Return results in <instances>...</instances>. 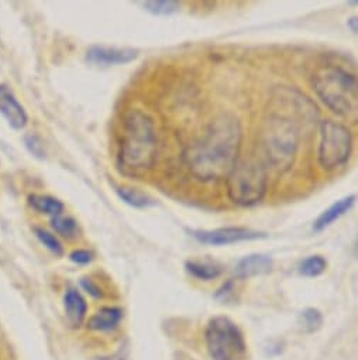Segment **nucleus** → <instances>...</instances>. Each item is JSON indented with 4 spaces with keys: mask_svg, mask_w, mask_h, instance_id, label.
I'll list each match as a JSON object with an SVG mask.
<instances>
[{
    "mask_svg": "<svg viewBox=\"0 0 358 360\" xmlns=\"http://www.w3.org/2000/svg\"><path fill=\"white\" fill-rule=\"evenodd\" d=\"M241 139L243 130L236 117L218 119L206 136L187 150L185 161L191 172L202 181L227 178L237 165Z\"/></svg>",
    "mask_w": 358,
    "mask_h": 360,
    "instance_id": "f257e3e1",
    "label": "nucleus"
},
{
    "mask_svg": "<svg viewBox=\"0 0 358 360\" xmlns=\"http://www.w3.org/2000/svg\"><path fill=\"white\" fill-rule=\"evenodd\" d=\"M157 157V133L152 119L141 110H130L124 117L120 144V164L131 172L150 169Z\"/></svg>",
    "mask_w": 358,
    "mask_h": 360,
    "instance_id": "f03ea898",
    "label": "nucleus"
},
{
    "mask_svg": "<svg viewBox=\"0 0 358 360\" xmlns=\"http://www.w3.org/2000/svg\"><path fill=\"white\" fill-rule=\"evenodd\" d=\"M320 101L336 115L358 119V78L348 71L326 65L320 67L312 79Z\"/></svg>",
    "mask_w": 358,
    "mask_h": 360,
    "instance_id": "7ed1b4c3",
    "label": "nucleus"
},
{
    "mask_svg": "<svg viewBox=\"0 0 358 360\" xmlns=\"http://www.w3.org/2000/svg\"><path fill=\"white\" fill-rule=\"evenodd\" d=\"M298 144V126L288 119L270 115L261 130V146L267 162L279 172L288 171L293 165Z\"/></svg>",
    "mask_w": 358,
    "mask_h": 360,
    "instance_id": "20e7f679",
    "label": "nucleus"
},
{
    "mask_svg": "<svg viewBox=\"0 0 358 360\" xmlns=\"http://www.w3.org/2000/svg\"><path fill=\"white\" fill-rule=\"evenodd\" d=\"M268 186L265 168L254 161L237 162L227 176V194L232 202L240 207H253L258 204Z\"/></svg>",
    "mask_w": 358,
    "mask_h": 360,
    "instance_id": "39448f33",
    "label": "nucleus"
},
{
    "mask_svg": "<svg viewBox=\"0 0 358 360\" xmlns=\"http://www.w3.org/2000/svg\"><path fill=\"white\" fill-rule=\"evenodd\" d=\"M206 346L213 360H246L247 343L240 328L227 316H215L206 328Z\"/></svg>",
    "mask_w": 358,
    "mask_h": 360,
    "instance_id": "423d86ee",
    "label": "nucleus"
},
{
    "mask_svg": "<svg viewBox=\"0 0 358 360\" xmlns=\"http://www.w3.org/2000/svg\"><path fill=\"white\" fill-rule=\"evenodd\" d=\"M352 137L350 130L337 122L326 120L320 124V143L317 158L324 169L343 167L351 154Z\"/></svg>",
    "mask_w": 358,
    "mask_h": 360,
    "instance_id": "0eeeda50",
    "label": "nucleus"
},
{
    "mask_svg": "<svg viewBox=\"0 0 358 360\" xmlns=\"http://www.w3.org/2000/svg\"><path fill=\"white\" fill-rule=\"evenodd\" d=\"M192 236L204 245L227 246V245H234L240 242L264 239L267 235L264 232H258L248 228L229 226V228H219L213 231H192Z\"/></svg>",
    "mask_w": 358,
    "mask_h": 360,
    "instance_id": "6e6552de",
    "label": "nucleus"
},
{
    "mask_svg": "<svg viewBox=\"0 0 358 360\" xmlns=\"http://www.w3.org/2000/svg\"><path fill=\"white\" fill-rule=\"evenodd\" d=\"M0 115L8 120L15 130L25 129L29 122L25 108L6 85H0Z\"/></svg>",
    "mask_w": 358,
    "mask_h": 360,
    "instance_id": "1a4fd4ad",
    "label": "nucleus"
},
{
    "mask_svg": "<svg viewBox=\"0 0 358 360\" xmlns=\"http://www.w3.org/2000/svg\"><path fill=\"white\" fill-rule=\"evenodd\" d=\"M88 61L98 65H119L128 64L137 58V51L133 49H114V47H92L86 54Z\"/></svg>",
    "mask_w": 358,
    "mask_h": 360,
    "instance_id": "9d476101",
    "label": "nucleus"
},
{
    "mask_svg": "<svg viewBox=\"0 0 358 360\" xmlns=\"http://www.w3.org/2000/svg\"><path fill=\"white\" fill-rule=\"evenodd\" d=\"M272 269V259L267 255H248L243 257L236 266V276L239 278H250L270 273Z\"/></svg>",
    "mask_w": 358,
    "mask_h": 360,
    "instance_id": "9b49d317",
    "label": "nucleus"
},
{
    "mask_svg": "<svg viewBox=\"0 0 358 360\" xmlns=\"http://www.w3.org/2000/svg\"><path fill=\"white\" fill-rule=\"evenodd\" d=\"M355 204V195H347L337 202H334L331 207H329L326 211H323L319 218L313 224L314 232H321L330 225H333L336 221H338L341 217H344Z\"/></svg>",
    "mask_w": 358,
    "mask_h": 360,
    "instance_id": "f8f14e48",
    "label": "nucleus"
},
{
    "mask_svg": "<svg viewBox=\"0 0 358 360\" xmlns=\"http://www.w3.org/2000/svg\"><path fill=\"white\" fill-rule=\"evenodd\" d=\"M65 312L72 326H79L86 315V302L77 290H68L65 294Z\"/></svg>",
    "mask_w": 358,
    "mask_h": 360,
    "instance_id": "ddd939ff",
    "label": "nucleus"
},
{
    "mask_svg": "<svg viewBox=\"0 0 358 360\" xmlns=\"http://www.w3.org/2000/svg\"><path fill=\"white\" fill-rule=\"evenodd\" d=\"M121 316V309L114 307H105L89 319V328L93 330H110L119 325Z\"/></svg>",
    "mask_w": 358,
    "mask_h": 360,
    "instance_id": "4468645a",
    "label": "nucleus"
},
{
    "mask_svg": "<svg viewBox=\"0 0 358 360\" xmlns=\"http://www.w3.org/2000/svg\"><path fill=\"white\" fill-rule=\"evenodd\" d=\"M29 204L33 210L50 215L53 218L62 215L64 211V204L50 195H40V194H33L29 197Z\"/></svg>",
    "mask_w": 358,
    "mask_h": 360,
    "instance_id": "2eb2a0df",
    "label": "nucleus"
},
{
    "mask_svg": "<svg viewBox=\"0 0 358 360\" xmlns=\"http://www.w3.org/2000/svg\"><path fill=\"white\" fill-rule=\"evenodd\" d=\"M117 195L120 197L121 201H124L127 205L133 208H148L152 207L155 202L152 198H150L147 194L137 188H130V187H117Z\"/></svg>",
    "mask_w": 358,
    "mask_h": 360,
    "instance_id": "dca6fc26",
    "label": "nucleus"
},
{
    "mask_svg": "<svg viewBox=\"0 0 358 360\" xmlns=\"http://www.w3.org/2000/svg\"><path fill=\"white\" fill-rule=\"evenodd\" d=\"M187 270L197 278L199 280H213L218 278L222 274V267L216 263L211 262H188L187 263Z\"/></svg>",
    "mask_w": 358,
    "mask_h": 360,
    "instance_id": "f3484780",
    "label": "nucleus"
},
{
    "mask_svg": "<svg viewBox=\"0 0 358 360\" xmlns=\"http://www.w3.org/2000/svg\"><path fill=\"white\" fill-rule=\"evenodd\" d=\"M326 267H327V262L324 260V257L320 255H314V256H309L300 263L299 273L305 277L314 278L321 276L326 271Z\"/></svg>",
    "mask_w": 358,
    "mask_h": 360,
    "instance_id": "a211bd4d",
    "label": "nucleus"
},
{
    "mask_svg": "<svg viewBox=\"0 0 358 360\" xmlns=\"http://www.w3.org/2000/svg\"><path fill=\"white\" fill-rule=\"evenodd\" d=\"M144 9L147 12H150L151 15H155V16H169L175 12H178L179 9V5L178 2H171V0H152V2H145L142 4Z\"/></svg>",
    "mask_w": 358,
    "mask_h": 360,
    "instance_id": "6ab92c4d",
    "label": "nucleus"
},
{
    "mask_svg": "<svg viewBox=\"0 0 358 360\" xmlns=\"http://www.w3.org/2000/svg\"><path fill=\"white\" fill-rule=\"evenodd\" d=\"M53 228L55 229L57 233H60L64 238L72 239L78 235V224L75 219L69 217H55L53 218Z\"/></svg>",
    "mask_w": 358,
    "mask_h": 360,
    "instance_id": "aec40b11",
    "label": "nucleus"
},
{
    "mask_svg": "<svg viewBox=\"0 0 358 360\" xmlns=\"http://www.w3.org/2000/svg\"><path fill=\"white\" fill-rule=\"evenodd\" d=\"M299 323L306 332L317 330L323 323V316L319 309L316 308H306L299 315Z\"/></svg>",
    "mask_w": 358,
    "mask_h": 360,
    "instance_id": "412c9836",
    "label": "nucleus"
},
{
    "mask_svg": "<svg viewBox=\"0 0 358 360\" xmlns=\"http://www.w3.org/2000/svg\"><path fill=\"white\" fill-rule=\"evenodd\" d=\"M34 232H36V236L39 238V240L48 249L51 250L53 253L61 256L64 253V248L61 245V242L53 235L50 233L48 231L43 229V228H34Z\"/></svg>",
    "mask_w": 358,
    "mask_h": 360,
    "instance_id": "4be33fe9",
    "label": "nucleus"
},
{
    "mask_svg": "<svg viewBox=\"0 0 358 360\" xmlns=\"http://www.w3.org/2000/svg\"><path fill=\"white\" fill-rule=\"evenodd\" d=\"M26 146L30 150L32 154H34L37 158H44L46 157V150L41 139L39 136L30 134L26 137Z\"/></svg>",
    "mask_w": 358,
    "mask_h": 360,
    "instance_id": "5701e85b",
    "label": "nucleus"
},
{
    "mask_svg": "<svg viewBox=\"0 0 358 360\" xmlns=\"http://www.w3.org/2000/svg\"><path fill=\"white\" fill-rule=\"evenodd\" d=\"M69 259L77 263V264H88L93 260V253L89 250H84V249H78L74 250L69 256Z\"/></svg>",
    "mask_w": 358,
    "mask_h": 360,
    "instance_id": "b1692460",
    "label": "nucleus"
},
{
    "mask_svg": "<svg viewBox=\"0 0 358 360\" xmlns=\"http://www.w3.org/2000/svg\"><path fill=\"white\" fill-rule=\"evenodd\" d=\"M82 284H84V287L88 290V292H91L92 295H95V297H100V295H102L100 290H99L91 280H84Z\"/></svg>",
    "mask_w": 358,
    "mask_h": 360,
    "instance_id": "393cba45",
    "label": "nucleus"
},
{
    "mask_svg": "<svg viewBox=\"0 0 358 360\" xmlns=\"http://www.w3.org/2000/svg\"><path fill=\"white\" fill-rule=\"evenodd\" d=\"M347 26L350 27V30L355 34H358V18L354 16V18H350L348 22H347Z\"/></svg>",
    "mask_w": 358,
    "mask_h": 360,
    "instance_id": "a878e982",
    "label": "nucleus"
},
{
    "mask_svg": "<svg viewBox=\"0 0 358 360\" xmlns=\"http://www.w3.org/2000/svg\"><path fill=\"white\" fill-rule=\"evenodd\" d=\"M354 256L358 259V236H357V239H355V242H354Z\"/></svg>",
    "mask_w": 358,
    "mask_h": 360,
    "instance_id": "bb28decb",
    "label": "nucleus"
}]
</instances>
